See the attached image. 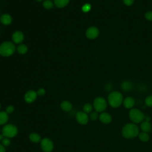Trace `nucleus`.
Returning <instances> with one entry per match:
<instances>
[{
  "label": "nucleus",
  "instance_id": "obj_1",
  "mask_svg": "<svg viewBox=\"0 0 152 152\" xmlns=\"http://www.w3.org/2000/svg\"><path fill=\"white\" fill-rule=\"evenodd\" d=\"M122 134L126 138H133L139 134V129L134 124H128L122 128Z\"/></svg>",
  "mask_w": 152,
  "mask_h": 152
},
{
  "label": "nucleus",
  "instance_id": "obj_2",
  "mask_svg": "<svg viewBox=\"0 0 152 152\" xmlns=\"http://www.w3.org/2000/svg\"><path fill=\"white\" fill-rule=\"evenodd\" d=\"M15 50V45L10 41H6L0 45V55L9 57L13 55Z\"/></svg>",
  "mask_w": 152,
  "mask_h": 152
},
{
  "label": "nucleus",
  "instance_id": "obj_3",
  "mask_svg": "<svg viewBox=\"0 0 152 152\" xmlns=\"http://www.w3.org/2000/svg\"><path fill=\"white\" fill-rule=\"evenodd\" d=\"M108 102L112 107H119L123 102V97L121 93L113 91L108 96Z\"/></svg>",
  "mask_w": 152,
  "mask_h": 152
},
{
  "label": "nucleus",
  "instance_id": "obj_4",
  "mask_svg": "<svg viewBox=\"0 0 152 152\" xmlns=\"http://www.w3.org/2000/svg\"><path fill=\"white\" fill-rule=\"evenodd\" d=\"M18 133L17 126L12 124H7L4 125L2 129V134L4 137L12 138Z\"/></svg>",
  "mask_w": 152,
  "mask_h": 152
},
{
  "label": "nucleus",
  "instance_id": "obj_5",
  "mask_svg": "<svg viewBox=\"0 0 152 152\" xmlns=\"http://www.w3.org/2000/svg\"><path fill=\"white\" fill-rule=\"evenodd\" d=\"M129 116L130 119L134 123L141 122L144 119V113L137 109H132L129 111Z\"/></svg>",
  "mask_w": 152,
  "mask_h": 152
},
{
  "label": "nucleus",
  "instance_id": "obj_6",
  "mask_svg": "<svg viewBox=\"0 0 152 152\" xmlns=\"http://www.w3.org/2000/svg\"><path fill=\"white\" fill-rule=\"evenodd\" d=\"M93 107L96 112H102L107 107V102L104 98L98 97L93 102Z\"/></svg>",
  "mask_w": 152,
  "mask_h": 152
},
{
  "label": "nucleus",
  "instance_id": "obj_7",
  "mask_svg": "<svg viewBox=\"0 0 152 152\" xmlns=\"http://www.w3.org/2000/svg\"><path fill=\"white\" fill-rule=\"evenodd\" d=\"M40 146L44 152H51L53 149V142L48 138H44L41 140Z\"/></svg>",
  "mask_w": 152,
  "mask_h": 152
},
{
  "label": "nucleus",
  "instance_id": "obj_8",
  "mask_svg": "<svg viewBox=\"0 0 152 152\" xmlns=\"http://www.w3.org/2000/svg\"><path fill=\"white\" fill-rule=\"evenodd\" d=\"M99 34V29L94 26H91L88 28L86 32V37L89 39H96Z\"/></svg>",
  "mask_w": 152,
  "mask_h": 152
},
{
  "label": "nucleus",
  "instance_id": "obj_9",
  "mask_svg": "<svg viewBox=\"0 0 152 152\" xmlns=\"http://www.w3.org/2000/svg\"><path fill=\"white\" fill-rule=\"evenodd\" d=\"M37 92H36L34 90H30L25 93L24 99L26 102L28 103H31L36 100V99H37Z\"/></svg>",
  "mask_w": 152,
  "mask_h": 152
},
{
  "label": "nucleus",
  "instance_id": "obj_10",
  "mask_svg": "<svg viewBox=\"0 0 152 152\" xmlns=\"http://www.w3.org/2000/svg\"><path fill=\"white\" fill-rule=\"evenodd\" d=\"M75 118L77 121L81 125H86L88 122V116L87 114L84 112H77L75 116Z\"/></svg>",
  "mask_w": 152,
  "mask_h": 152
},
{
  "label": "nucleus",
  "instance_id": "obj_11",
  "mask_svg": "<svg viewBox=\"0 0 152 152\" xmlns=\"http://www.w3.org/2000/svg\"><path fill=\"white\" fill-rule=\"evenodd\" d=\"M24 39V36L23 32L20 30L14 31L12 34V40L14 43L17 44L21 43Z\"/></svg>",
  "mask_w": 152,
  "mask_h": 152
},
{
  "label": "nucleus",
  "instance_id": "obj_12",
  "mask_svg": "<svg viewBox=\"0 0 152 152\" xmlns=\"http://www.w3.org/2000/svg\"><path fill=\"white\" fill-rule=\"evenodd\" d=\"M12 21V17L8 14H4L0 17L1 23L5 26L10 25Z\"/></svg>",
  "mask_w": 152,
  "mask_h": 152
},
{
  "label": "nucleus",
  "instance_id": "obj_13",
  "mask_svg": "<svg viewBox=\"0 0 152 152\" xmlns=\"http://www.w3.org/2000/svg\"><path fill=\"white\" fill-rule=\"evenodd\" d=\"M99 119L103 124H109L112 121V117L109 113L103 112L100 115Z\"/></svg>",
  "mask_w": 152,
  "mask_h": 152
},
{
  "label": "nucleus",
  "instance_id": "obj_14",
  "mask_svg": "<svg viewBox=\"0 0 152 152\" xmlns=\"http://www.w3.org/2000/svg\"><path fill=\"white\" fill-rule=\"evenodd\" d=\"M123 104L125 108L131 109L134 106L135 104V100L132 97H128L124 99Z\"/></svg>",
  "mask_w": 152,
  "mask_h": 152
},
{
  "label": "nucleus",
  "instance_id": "obj_15",
  "mask_svg": "<svg viewBox=\"0 0 152 152\" xmlns=\"http://www.w3.org/2000/svg\"><path fill=\"white\" fill-rule=\"evenodd\" d=\"M61 108L65 112H69L72 109V104L71 103L67 100H64L61 103Z\"/></svg>",
  "mask_w": 152,
  "mask_h": 152
},
{
  "label": "nucleus",
  "instance_id": "obj_16",
  "mask_svg": "<svg viewBox=\"0 0 152 152\" xmlns=\"http://www.w3.org/2000/svg\"><path fill=\"white\" fill-rule=\"evenodd\" d=\"M69 2V0H54L55 5L59 8L65 7Z\"/></svg>",
  "mask_w": 152,
  "mask_h": 152
},
{
  "label": "nucleus",
  "instance_id": "obj_17",
  "mask_svg": "<svg viewBox=\"0 0 152 152\" xmlns=\"http://www.w3.org/2000/svg\"><path fill=\"white\" fill-rule=\"evenodd\" d=\"M141 129L143 132H148L151 129V125L149 122L144 121L141 124Z\"/></svg>",
  "mask_w": 152,
  "mask_h": 152
},
{
  "label": "nucleus",
  "instance_id": "obj_18",
  "mask_svg": "<svg viewBox=\"0 0 152 152\" xmlns=\"http://www.w3.org/2000/svg\"><path fill=\"white\" fill-rule=\"evenodd\" d=\"M30 140L34 143H38L41 141V137L37 133H31L29 135Z\"/></svg>",
  "mask_w": 152,
  "mask_h": 152
},
{
  "label": "nucleus",
  "instance_id": "obj_19",
  "mask_svg": "<svg viewBox=\"0 0 152 152\" xmlns=\"http://www.w3.org/2000/svg\"><path fill=\"white\" fill-rule=\"evenodd\" d=\"M8 121V114L4 111L0 112V125L5 124Z\"/></svg>",
  "mask_w": 152,
  "mask_h": 152
},
{
  "label": "nucleus",
  "instance_id": "obj_20",
  "mask_svg": "<svg viewBox=\"0 0 152 152\" xmlns=\"http://www.w3.org/2000/svg\"><path fill=\"white\" fill-rule=\"evenodd\" d=\"M17 52L21 55L26 54L28 51L27 46L24 44H20L17 48Z\"/></svg>",
  "mask_w": 152,
  "mask_h": 152
},
{
  "label": "nucleus",
  "instance_id": "obj_21",
  "mask_svg": "<svg viewBox=\"0 0 152 152\" xmlns=\"http://www.w3.org/2000/svg\"><path fill=\"white\" fill-rule=\"evenodd\" d=\"M121 87L124 91H129L132 88V84L130 81H125L122 83Z\"/></svg>",
  "mask_w": 152,
  "mask_h": 152
},
{
  "label": "nucleus",
  "instance_id": "obj_22",
  "mask_svg": "<svg viewBox=\"0 0 152 152\" xmlns=\"http://www.w3.org/2000/svg\"><path fill=\"white\" fill-rule=\"evenodd\" d=\"M138 137H139L140 140L141 141H143V142L148 141L149 140V138H150L149 135L147 134V132H142L139 134Z\"/></svg>",
  "mask_w": 152,
  "mask_h": 152
},
{
  "label": "nucleus",
  "instance_id": "obj_23",
  "mask_svg": "<svg viewBox=\"0 0 152 152\" xmlns=\"http://www.w3.org/2000/svg\"><path fill=\"white\" fill-rule=\"evenodd\" d=\"M54 6V3H53L50 0H46L43 2V7L47 10L52 9Z\"/></svg>",
  "mask_w": 152,
  "mask_h": 152
},
{
  "label": "nucleus",
  "instance_id": "obj_24",
  "mask_svg": "<svg viewBox=\"0 0 152 152\" xmlns=\"http://www.w3.org/2000/svg\"><path fill=\"white\" fill-rule=\"evenodd\" d=\"M83 111L86 113H90L92 111L93 109V106L90 103H86L84 106H83Z\"/></svg>",
  "mask_w": 152,
  "mask_h": 152
},
{
  "label": "nucleus",
  "instance_id": "obj_25",
  "mask_svg": "<svg viewBox=\"0 0 152 152\" xmlns=\"http://www.w3.org/2000/svg\"><path fill=\"white\" fill-rule=\"evenodd\" d=\"M81 10L84 12H88L91 10V5L90 4H85L82 6Z\"/></svg>",
  "mask_w": 152,
  "mask_h": 152
},
{
  "label": "nucleus",
  "instance_id": "obj_26",
  "mask_svg": "<svg viewBox=\"0 0 152 152\" xmlns=\"http://www.w3.org/2000/svg\"><path fill=\"white\" fill-rule=\"evenodd\" d=\"M145 103L147 106L152 107V95L148 96L145 98Z\"/></svg>",
  "mask_w": 152,
  "mask_h": 152
},
{
  "label": "nucleus",
  "instance_id": "obj_27",
  "mask_svg": "<svg viewBox=\"0 0 152 152\" xmlns=\"http://www.w3.org/2000/svg\"><path fill=\"white\" fill-rule=\"evenodd\" d=\"M2 145L4 146H8L10 143H11V141L9 139V138H7V137H5L2 139Z\"/></svg>",
  "mask_w": 152,
  "mask_h": 152
},
{
  "label": "nucleus",
  "instance_id": "obj_28",
  "mask_svg": "<svg viewBox=\"0 0 152 152\" xmlns=\"http://www.w3.org/2000/svg\"><path fill=\"white\" fill-rule=\"evenodd\" d=\"M99 115H98V113H97V112H93L91 113L90 114V119L92 120V121H95L97 119Z\"/></svg>",
  "mask_w": 152,
  "mask_h": 152
},
{
  "label": "nucleus",
  "instance_id": "obj_29",
  "mask_svg": "<svg viewBox=\"0 0 152 152\" xmlns=\"http://www.w3.org/2000/svg\"><path fill=\"white\" fill-rule=\"evenodd\" d=\"M14 110V107L12 105H10L8 106H7L6 107V110H5V112L8 113V114H10L11 113H12Z\"/></svg>",
  "mask_w": 152,
  "mask_h": 152
},
{
  "label": "nucleus",
  "instance_id": "obj_30",
  "mask_svg": "<svg viewBox=\"0 0 152 152\" xmlns=\"http://www.w3.org/2000/svg\"><path fill=\"white\" fill-rule=\"evenodd\" d=\"M145 17L147 20L152 21V11H148L145 14Z\"/></svg>",
  "mask_w": 152,
  "mask_h": 152
},
{
  "label": "nucleus",
  "instance_id": "obj_31",
  "mask_svg": "<svg viewBox=\"0 0 152 152\" xmlns=\"http://www.w3.org/2000/svg\"><path fill=\"white\" fill-rule=\"evenodd\" d=\"M46 93L45 90L43 88H39L37 91V96H43Z\"/></svg>",
  "mask_w": 152,
  "mask_h": 152
},
{
  "label": "nucleus",
  "instance_id": "obj_32",
  "mask_svg": "<svg viewBox=\"0 0 152 152\" xmlns=\"http://www.w3.org/2000/svg\"><path fill=\"white\" fill-rule=\"evenodd\" d=\"M134 1V0H123V2H124V3L126 5H127V6H130V5H131L133 4Z\"/></svg>",
  "mask_w": 152,
  "mask_h": 152
},
{
  "label": "nucleus",
  "instance_id": "obj_33",
  "mask_svg": "<svg viewBox=\"0 0 152 152\" xmlns=\"http://www.w3.org/2000/svg\"><path fill=\"white\" fill-rule=\"evenodd\" d=\"M0 152H5V148L2 144H0Z\"/></svg>",
  "mask_w": 152,
  "mask_h": 152
},
{
  "label": "nucleus",
  "instance_id": "obj_34",
  "mask_svg": "<svg viewBox=\"0 0 152 152\" xmlns=\"http://www.w3.org/2000/svg\"><path fill=\"white\" fill-rule=\"evenodd\" d=\"M150 117L148 116H145L144 117V119H145V121H147V122H149L150 121Z\"/></svg>",
  "mask_w": 152,
  "mask_h": 152
},
{
  "label": "nucleus",
  "instance_id": "obj_35",
  "mask_svg": "<svg viewBox=\"0 0 152 152\" xmlns=\"http://www.w3.org/2000/svg\"><path fill=\"white\" fill-rule=\"evenodd\" d=\"M3 138H4V135L2 134L0 135V140H2Z\"/></svg>",
  "mask_w": 152,
  "mask_h": 152
},
{
  "label": "nucleus",
  "instance_id": "obj_36",
  "mask_svg": "<svg viewBox=\"0 0 152 152\" xmlns=\"http://www.w3.org/2000/svg\"><path fill=\"white\" fill-rule=\"evenodd\" d=\"M37 2H41V1H42L43 0H36Z\"/></svg>",
  "mask_w": 152,
  "mask_h": 152
},
{
  "label": "nucleus",
  "instance_id": "obj_37",
  "mask_svg": "<svg viewBox=\"0 0 152 152\" xmlns=\"http://www.w3.org/2000/svg\"><path fill=\"white\" fill-rule=\"evenodd\" d=\"M1 103H0V109H1Z\"/></svg>",
  "mask_w": 152,
  "mask_h": 152
},
{
  "label": "nucleus",
  "instance_id": "obj_38",
  "mask_svg": "<svg viewBox=\"0 0 152 152\" xmlns=\"http://www.w3.org/2000/svg\"><path fill=\"white\" fill-rule=\"evenodd\" d=\"M0 131H1V129H0Z\"/></svg>",
  "mask_w": 152,
  "mask_h": 152
}]
</instances>
